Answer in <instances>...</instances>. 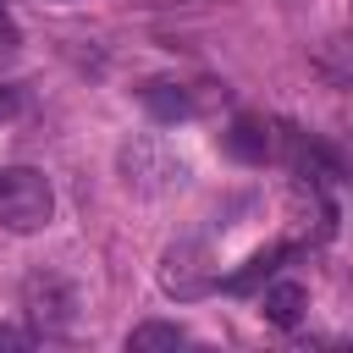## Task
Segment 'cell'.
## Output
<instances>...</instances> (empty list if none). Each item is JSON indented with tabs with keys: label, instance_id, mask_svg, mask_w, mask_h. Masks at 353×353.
<instances>
[{
	"label": "cell",
	"instance_id": "6da1fadb",
	"mask_svg": "<svg viewBox=\"0 0 353 353\" xmlns=\"http://www.w3.org/2000/svg\"><path fill=\"white\" fill-rule=\"evenodd\" d=\"M116 171H121V188L127 193H143V199H160L171 188L188 182V160L160 138V132H138L116 149Z\"/></svg>",
	"mask_w": 353,
	"mask_h": 353
},
{
	"label": "cell",
	"instance_id": "7a4b0ae2",
	"mask_svg": "<svg viewBox=\"0 0 353 353\" xmlns=\"http://www.w3.org/2000/svg\"><path fill=\"white\" fill-rule=\"evenodd\" d=\"M55 215V188L39 165H11L0 171V226L11 237H33L44 232Z\"/></svg>",
	"mask_w": 353,
	"mask_h": 353
},
{
	"label": "cell",
	"instance_id": "3957f363",
	"mask_svg": "<svg viewBox=\"0 0 353 353\" xmlns=\"http://www.w3.org/2000/svg\"><path fill=\"white\" fill-rule=\"evenodd\" d=\"M160 287L165 298L176 303H193L215 287V259H210V243L204 237H176L165 254H160Z\"/></svg>",
	"mask_w": 353,
	"mask_h": 353
},
{
	"label": "cell",
	"instance_id": "277c9868",
	"mask_svg": "<svg viewBox=\"0 0 353 353\" xmlns=\"http://www.w3.org/2000/svg\"><path fill=\"white\" fill-rule=\"evenodd\" d=\"M22 314L44 331V336H61L77 325V287L55 270H33L22 281Z\"/></svg>",
	"mask_w": 353,
	"mask_h": 353
},
{
	"label": "cell",
	"instance_id": "5b68a950",
	"mask_svg": "<svg viewBox=\"0 0 353 353\" xmlns=\"http://www.w3.org/2000/svg\"><path fill=\"white\" fill-rule=\"evenodd\" d=\"M226 154L243 160V165H265V160L276 154V132H270V121H265V116H237V121L226 127Z\"/></svg>",
	"mask_w": 353,
	"mask_h": 353
},
{
	"label": "cell",
	"instance_id": "8992f818",
	"mask_svg": "<svg viewBox=\"0 0 353 353\" xmlns=\"http://www.w3.org/2000/svg\"><path fill=\"white\" fill-rule=\"evenodd\" d=\"M303 309H309V292H303L298 281H265V287H259V314H265L270 325L292 331V325L303 320Z\"/></svg>",
	"mask_w": 353,
	"mask_h": 353
},
{
	"label": "cell",
	"instance_id": "52a82bcc",
	"mask_svg": "<svg viewBox=\"0 0 353 353\" xmlns=\"http://www.w3.org/2000/svg\"><path fill=\"white\" fill-rule=\"evenodd\" d=\"M143 110L154 116V121H182V116H193L199 105H193V94L182 88V83H165V77H154V83H143Z\"/></svg>",
	"mask_w": 353,
	"mask_h": 353
},
{
	"label": "cell",
	"instance_id": "ba28073f",
	"mask_svg": "<svg viewBox=\"0 0 353 353\" xmlns=\"http://www.w3.org/2000/svg\"><path fill=\"white\" fill-rule=\"evenodd\" d=\"M182 342H188V331L176 320H143V325L127 331V353H171Z\"/></svg>",
	"mask_w": 353,
	"mask_h": 353
},
{
	"label": "cell",
	"instance_id": "9c48e42d",
	"mask_svg": "<svg viewBox=\"0 0 353 353\" xmlns=\"http://www.w3.org/2000/svg\"><path fill=\"white\" fill-rule=\"evenodd\" d=\"M281 254H287V243H270V248H259L237 276H226V292H254L259 281H270L276 276V265H281Z\"/></svg>",
	"mask_w": 353,
	"mask_h": 353
},
{
	"label": "cell",
	"instance_id": "30bf717a",
	"mask_svg": "<svg viewBox=\"0 0 353 353\" xmlns=\"http://www.w3.org/2000/svg\"><path fill=\"white\" fill-rule=\"evenodd\" d=\"M22 110V88H11V83H0V121H11Z\"/></svg>",
	"mask_w": 353,
	"mask_h": 353
},
{
	"label": "cell",
	"instance_id": "8fae6325",
	"mask_svg": "<svg viewBox=\"0 0 353 353\" xmlns=\"http://www.w3.org/2000/svg\"><path fill=\"white\" fill-rule=\"evenodd\" d=\"M0 347H33V331H22V325H0Z\"/></svg>",
	"mask_w": 353,
	"mask_h": 353
},
{
	"label": "cell",
	"instance_id": "7c38bea8",
	"mask_svg": "<svg viewBox=\"0 0 353 353\" xmlns=\"http://www.w3.org/2000/svg\"><path fill=\"white\" fill-rule=\"evenodd\" d=\"M0 39L17 44V22H11V11H6V0H0Z\"/></svg>",
	"mask_w": 353,
	"mask_h": 353
}]
</instances>
